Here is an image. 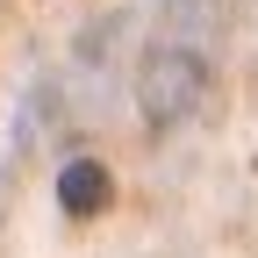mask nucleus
<instances>
[{
	"mask_svg": "<svg viewBox=\"0 0 258 258\" xmlns=\"http://www.w3.org/2000/svg\"><path fill=\"white\" fill-rule=\"evenodd\" d=\"M215 72V15L208 0H165L151 43L137 57V115L151 129H179L208 93Z\"/></svg>",
	"mask_w": 258,
	"mask_h": 258,
	"instance_id": "nucleus-1",
	"label": "nucleus"
},
{
	"mask_svg": "<svg viewBox=\"0 0 258 258\" xmlns=\"http://www.w3.org/2000/svg\"><path fill=\"white\" fill-rule=\"evenodd\" d=\"M57 201H64V215H93L108 201V165H93V158L86 165H64L57 172Z\"/></svg>",
	"mask_w": 258,
	"mask_h": 258,
	"instance_id": "nucleus-2",
	"label": "nucleus"
}]
</instances>
